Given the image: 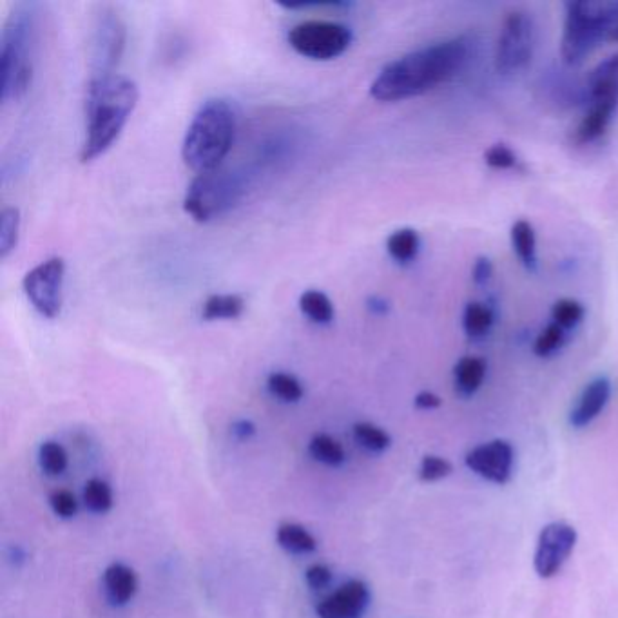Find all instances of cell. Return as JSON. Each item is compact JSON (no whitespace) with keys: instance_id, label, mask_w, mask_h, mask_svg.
I'll return each instance as SVG.
<instances>
[{"instance_id":"836d02e7","label":"cell","mask_w":618,"mask_h":618,"mask_svg":"<svg viewBox=\"0 0 618 618\" xmlns=\"http://www.w3.org/2000/svg\"><path fill=\"white\" fill-rule=\"evenodd\" d=\"M49 506L60 519H73L78 512L77 497L69 490H57L49 495Z\"/></svg>"},{"instance_id":"5bb4252c","label":"cell","mask_w":618,"mask_h":618,"mask_svg":"<svg viewBox=\"0 0 618 618\" xmlns=\"http://www.w3.org/2000/svg\"><path fill=\"white\" fill-rule=\"evenodd\" d=\"M611 399V381L608 377H595L582 390L575 406L571 408L570 425L573 428H586L604 412Z\"/></svg>"},{"instance_id":"d6986e66","label":"cell","mask_w":618,"mask_h":618,"mask_svg":"<svg viewBox=\"0 0 618 618\" xmlns=\"http://www.w3.org/2000/svg\"><path fill=\"white\" fill-rule=\"evenodd\" d=\"M276 541L283 550L296 553V555H307L318 548V541L312 533L300 524L285 522L276 530Z\"/></svg>"},{"instance_id":"4dcf8cb0","label":"cell","mask_w":618,"mask_h":618,"mask_svg":"<svg viewBox=\"0 0 618 618\" xmlns=\"http://www.w3.org/2000/svg\"><path fill=\"white\" fill-rule=\"evenodd\" d=\"M564 339H566V330L561 329L559 325H555L551 321L550 325L544 327L541 334L535 339L533 352L539 358H550L555 352H559V348L564 345Z\"/></svg>"},{"instance_id":"52a82bcc","label":"cell","mask_w":618,"mask_h":618,"mask_svg":"<svg viewBox=\"0 0 618 618\" xmlns=\"http://www.w3.org/2000/svg\"><path fill=\"white\" fill-rule=\"evenodd\" d=\"M537 48V24L528 11L515 10L504 19L495 48V68L501 75L519 73L532 62Z\"/></svg>"},{"instance_id":"2e32d148","label":"cell","mask_w":618,"mask_h":618,"mask_svg":"<svg viewBox=\"0 0 618 618\" xmlns=\"http://www.w3.org/2000/svg\"><path fill=\"white\" fill-rule=\"evenodd\" d=\"M617 107L618 102H590L586 115L580 120L579 127L575 131V142L591 144L599 140L600 136L608 131Z\"/></svg>"},{"instance_id":"ab89813d","label":"cell","mask_w":618,"mask_h":618,"mask_svg":"<svg viewBox=\"0 0 618 618\" xmlns=\"http://www.w3.org/2000/svg\"><path fill=\"white\" fill-rule=\"evenodd\" d=\"M611 40H617V42H618V28L615 29V33H613V35H611Z\"/></svg>"},{"instance_id":"cb8c5ba5","label":"cell","mask_w":618,"mask_h":618,"mask_svg":"<svg viewBox=\"0 0 618 618\" xmlns=\"http://www.w3.org/2000/svg\"><path fill=\"white\" fill-rule=\"evenodd\" d=\"M309 454L314 461L334 468L345 463V448L336 437L329 434L312 435L309 441Z\"/></svg>"},{"instance_id":"4316f807","label":"cell","mask_w":618,"mask_h":618,"mask_svg":"<svg viewBox=\"0 0 618 618\" xmlns=\"http://www.w3.org/2000/svg\"><path fill=\"white\" fill-rule=\"evenodd\" d=\"M267 388L272 396L278 397L283 403H298L305 396L298 377L287 372H272L271 376L267 377Z\"/></svg>"},{"instance_id":"9a60e30c","label":"cell","mask_w":618,"mask_h":618,"mask_svg":"<svg viewBox=\"0 0 618 618\" xmlns=\"http://www.w3.org/2000/svg\"><path fill=\"white\" fill-rule=\"evenodd\" d=\"M104 586L107 599L115 606H126L131 602L138 590V579L133 568L124 562H113L104 571Z\"/></svg>"},{"instance_id":"d590c367","label":"cell","mask_w":618,"mask_h":618,"mask_svg":"<svg viewBox=\"0 0 618 618\" xmlns=\"http://www.w3.org/2000/svg\"><path fill=\"white\" fill-rule=\"evenodd\" d=\"M493 276V263L490 258L486 256H479L474 263V269H472V278H474L477 285H484L488 281L492 280Z\"/></svg>"},{"instance_id":"8992f818","label":"cell","mask_w":618,"mask_h":618,"mask_svg":"<svg viewBox=\"0 0 618 618\" xmlns=\"http://www.w3.org/2000/svg\"><path fill=\"white\" fill-rule=\"evenodd\" d=\"M247 185L245 174L222 167L211 173L196 174L185 193L184 211L194 222H213L242 202Z\"/></svg>"},{"instance_id":"f1b7e54d","label":"cell","mask_w":618,"mask_h":618,"mask_svg":"<svg viewBox=\"0 0 618 618\" xmlns=\"http://www.w3.org/2000/svg\"><path fill=\"white\" fill-rule=\"evenodd\" d=\"M84 504L87 510L104 515L113 508V490L102 479H89L84 488Z\"/></svg>"},{"instance_id":"ba28073f","label":"cell","mask_w":618,"mask_h":618,"mask_svg":"<svg viewBox=\"0 0 618 618\" xmlns=\"http://www.w3.org/2000/svg\"><path fill=\"white\" fill-rule=\"evenodd\" d=\"M352 29L341 22L307 20L289 31L290 48L310 60H334L352 44Z\"/></svg>"},{"instance_id":"7402d4cb","label":"cell","mask_w":618,"mask_h":618,"mask_svg":"<svg viewBox=\"0 0 618 618\" xmlns=\"http://www.w3.org/2000/svg\"><path fill=\"white\" fill-rule=\"evenodd\" d=\"M300 310L303 316H307L316 325H330L334 321V305L321 290L303 292L300 296Z\"/></svg>"},{"instance_id":"7c38bea8","label":"cell","mask_w":618,"mask_h":618,"mask_svg":"<svg viewBox=\"0 0 618 618\" xmlns=\"http://www.w3.org/2000/svg\"><path fill=\"white\" fill-rule=\"evenodd\" d=\"M464 461L466 466L474 474L483 477L484 481L503 486L512 479L515 450L508 441L495 439L490 443L475 446L474 450L466 454Z\"/></svg>"},{"instance_id":"f35d334b","label":"cell","mask_w":618,"mask_h":618,"mask_svg":"<svg viewBox=\"0 0 618 618\" xmlns=\"http://www.w3.org/2000/svg\"><path fill=\"white\" fill-rule=\"evenodd\" d=\"M367 309L370 310L372 314H376V316H385L388 310H390V305H388V301L385 300V298H381V296H372V298H368Z\"/></svg>"},{"instance_id":"f546056e","label":"cell","mask_w":618,"mask_h":618,"mask_svg":"<svg viewBox=\"0 0 618 618\" xmlns=\"http://www.w3.org/2000/svg\"><path fill=\"white\" fill-rule=\"evenodd\" d=\"M586 309L584 305L575 300H559L553 309H551V319L555 325H559L561 329L570 330L573 327H577L580 321L584 319Z\"/></svg>"},{"instance_id":"3957f363","label":"cell","mask_w":618,"mask_h":618,"mask_svg":"<svg viewBox=\"0 0 618 618\" xmlns=\"http://www.w3.org/2000/svg\"><path fill=\"white\" fill-rule=\"evenodd\" d=\"M238 116L229 100L211 98L196 111L182 145L184 164L196 174L220 169L234 144Z\"/></svg>"},{"instance_id":"6da1fadb","label":"cell","mask_w":618,"mask_h":618,"mask_svg":"<svg viewBox=\"0 0 618 618\" xmlns=\"http://www.w3.org/2000/svg\"><path fill=\"white\" fill-rule=\"evenodd\" d=\"M466 60L468 42L463 37L416 49L377 73L370 86V97L377 102H399L425 95L454 78Z\"/></svg>"},{"instance_id":"30bf717a","label":"cell","mask_w":618,"mask_h":618,"mask_svg":"<svg viewBox=\"0 0 618 618\" xmlns=\"http://www.w3.org/2000/svg\"><path fill=\"white\" fill-rule=\"evenodd\" d=\"M64 280L66 261L58 256L42 261L24 276V294L42 318L55 319L60 316L64 301Z\"/></svg>"},{"instance_id":"277c9868","label":"cell","mask_w":618,"mask_h":618,"mask_svg":"<svg viewBox=\"0 0 618 618\" xmlns=\"http://www.w3.org/2000/svg\"><path fill=\"white\" fill-rule=\"evenodd\" d=\"M37 28V6L17 4L2 29L0 39V98L17 102L28 93L33 80V48Z\"/></svg>"},{"instance_id":"5b68a950","label":"cell","mask_w":618,"mask_h":618,"mask_svg":"<svg viewBox=\"0 0 618 618\" xmlns=\"http://www.w3.org/2000/svg\"><path fill=\"white\" fill-rule=\"evenodd\" d=\"M561 55L568 66H580L618 28V0L566 2Z\"/></svg>"},{"instance_id":"44dd1931","label":"cell","mask_w":618,"mask_h":618,"mask_svg":"<svg viewBox=\"0 0 618 618\" xmlns=\"http://www.w3.org/2000/svg\"><path fill=\"white\" fill-rule=\"evenodd\" d=\"M419 249H421V240H419V234L414 229L406 227V229H399V231L392 232L388 236V256L401 265L416 260Z\"/></svg>"},{"instance_id":"e575fe53","label":"cell","mask_w":618,"mask_h":618,"mask_svg":"<svg viewBox=\"0 0 618 618\" xmlns=\"http://www.w3.org/2000/svg\"><path fill=\"white\" fill-rule=\"evenodd\" d=\"M305 582L310 590H325L332 582V570L325 564H312L305 571Z\"/></svg>"},{"instance_id":"e0dca14e","label":"cell","mask_w":618,"mask_h":618,"mask_svg":"<svg viewBox=\"0 0 618 618\" xmlns=\"http://www.w3.org/2000/svg\"><path fill=\"white\" fill-rule=\"evenodd\" d=\"M486 361L479 356H464L454 367L455 392L461 397H472L483 387Z\"/></svg>"},{"instance_id":"603a6c76","label":"cell","mask_w":618,"mask_h":618,"mask_svg":"<svg viewBox=\"0 0 618 618\" xmlns=\"http://www.w3.org/2000/svg\"><path fill=\"white\" fill-rule=\"evenodd\" d=\"M493 321H495V314L484 303L472 301L464 307L463 330L468 338H484L492 330Z\"/></svg>"},{"instance_id":"9c48e42d","label":"cell","mask_w":618,"mask_h":618,"mask_svg":"<svg viewBox=\"0 0 618 618\" xmlns=\"http://www.w3.org/2000/svg\"><path fill=\"white\" fill-rule=\"evenodd\" d=\"M126 42V22L118 15V11L100 8L91 35V78L115 75V69L124 57Z\"/></svg>"},{"instance_id":"4fadbf2b","label":"cell","mask_w":618,"mask_h":618,"mask_svg":"<svg viewBox=\"0 0 618 618\" xmlns=\"http://www.w3.org/2000/svg\"><path fill=\"white\" fill-rule=\"evenodd\" d=\"M370 600L372 595L367 582L352 579L321 600L316 613L319 618H363L370 606Z\"/></svg>"},{"instance_id":"8d00e7d4","label":"cell","mask_w":618,"mask_h":618,"mask_svg":"<svg viewBox=\"0 0 618 618\" xmlns=\"http://www.w3.org/2000/svg\"><path fill=\"white\" fill-rule=\"evenodd\" d=\"M414 405H416L417 410H437L439 406L443 405V401L434 392L423 390V392L417 394Z\"/></svg>"},{"instance_id":"d6a6232c","label":"cell","mask_w":618,"mask_h":618,"mask_svg":"<svg viewBox=\"0 0 618 618\" xmlns=\"http://www.w3.org/2000/svg\"><path fill=\"white\" fill-rule=\"evenodd\" d=\"M484 164L497 171H510L519 167V158L508 145L495 144L484 153Z\"/></svg>"},{"instance_id":"ffe728a7","label":"cell","mask_w":618,"mask_h":618,"mask_svg":"<svg viewBox=\"0 0 618 618\" xmlns=\"http://www.w3.org/2000/svg\"><path fill=\"white\" fill-rule=\"evenodd\" d=\"M245 310V301L238 294H213L203 303L202 318L205 321L238 319Z\"/></svg>"},{"instance_id":"8fae6325","label":"cell","mask_w":618,"mask_h":618,"mask_svg":"<svg viewBox=\"0 0 618 618\" xmlns=\"http://www.w3.org/2000/svg\"><path fill=\"white\" fill-rule=\"evenodd\" d=\"M577 544V530L568 522H551L542 528L533 566L541 579L555 577L568 562Z\"/></svg>"},{"instance_id":"1f68e13d","label":"cell","mask_w":618,"mask_h":618,"mask_svg":"<svg viewBox=\"0 0 618 618\" xmlns=\"http://www.w3.org/2000/svg\"><path fill=\"white\" fill-rule=\"evenodd\" d=\"M452 474V463L439 455H425L419 466V479L423 483H437Z\"/></svg>"},{"instance_id":"484cf974","label":"cell","mask_w":618,"mask_h":618,"mask_svg":"<svg viewBox=\"0 0 618 618\" xmlns=\"http://www.w3.org/2000/svg\"><path fill=\"white\" fill-rule=\"evenodd\" d=\"M352 432L356 443L372 454H383L392 445V437L387 430L372 423H356Z\"/></svg>"},{"instance_id":"7a4b0ae2","label":"cell","mask_w":618,"mask_h":618,"mask_svg":"<svg viewBox=\"0 0 618 618\" xmlns=\"http://www.w3.org/2000/svg\"><path fill=\"white\" fill-rule=\"evenodd\" d=\"M138 104V86L122 75L91 78L86 97V138L80 162L89 164L109 151Z\"/></svg>"},{"instance_id":"ac0fdd59","label":"cell","mask_w":618,"mask_h":618,"mask_svg":"<svg viewBox=\"0 0 618 618\" xmlns=\"http://www.w3.org/2000/svg\"><path fill=\"white\" fill-rule=\"evenodd\" d=\"M510 238H512L513 252L517 254V258L526 267V271H537V265H539V261H537V236H535L532 223L526 222V220H517L512 225Z\"/></svg>"},{"instance_id":"74e56055","label":"cell","mask_w":618,"mask_h":618,"mask_svg":"<svg viewBox=\"0 0 618 618\" xmlns=\"http://www.w3.org/2000/svg\"><path fill=\"white\" fill-rule=\"evenodd\" d=\"M232 437L238 441H249L256 434V426L249 419H240L231 426Z\"/></svg>"},{"instance_id":"d4e9b609","label":"cell","mask_w":618,"mask_h":618,"mask_svg":"<svg viewBox=\"0 0 618 618\" xmlns=\"http://www.w3.org/2000/svg\"><path fill=\"white\" fill-rule=\"evenodd\" d=\"M20 211L17 207H6L0 213V258L6 260L19 243Z\"/></svg>"},{"instance_id":"83f0119b","label":"cell","mask_w":618,"mask_h":618,"mask_svg":"<svg viewBox=\"0 0 618 618\" xmlns=\"http://www.w3.org/2000/svg\"><path fill=\"white\" fill-rule=\"evenodd\" d=\"M39 464L42 472L49 477L62 475L68 470V452L57 441H44L39 448Z\"/></svg>"}]
</instances>
